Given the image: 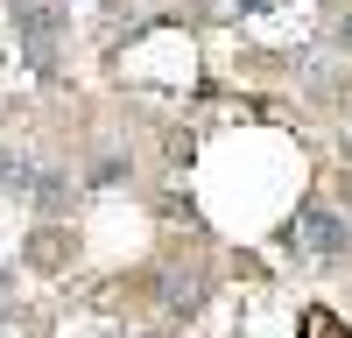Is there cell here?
<instances>
[{
  "label": "cell",
  "instance_id": "6da1fadb",
  "mask_svg": "<svg viewBox=\"0 0 352 338\" xmlns=\"http://www.w3.org/2000/svg\"><path fill=\"white\" fill-rule=\"evenodd\" d=\"M8 21H14V49L28 56L36 78L64 71V49H71V8L64 0H8Z\"/></svg>",
  "mask_w": 352,
  "mask_h": 338
},
{
  "label": "cell",
  "instance_id": "7a4b0ae2",
  "mask_svg": "<svg viewBox=\"0 0 352 338\" xmlns=\"http://www.w3.org/2000/svg\"><path fill=\"white\" fill-rule=\"evenodd\" d=\"M282 247L310 254V261H338V254H352V225H345L331 205H303L296 218L282 225Z\"/></svg>",
  "mask_w": 352,
  "mask_h": 338
},
{
  "label": "cell",
  "instance_id": "3957f363",
  "mask_svg": "<svg viewBox=\"0 0 352 338\" xmlns=\"http://www.w3.org/2000/svg\"><path fill=\"white\" fill-rule=\"evenodd\" d=\"M8 310H14V282L0 275V324H8Z\"/></svg>",
  "mask_w": 352,
  "mask_h": 338
},
{
  "label": "cell",
  "instance_id": "277c9868",
  "mask_svg": "<svg viewBox=\"0 0 352 338\" xmlns=\"http://www.w3.org/2000/svg\"><path fill=\"white\" fill-rule=\"evenodd\" d=\"M338 49H345V56H352V14H345V21H338Z\"/></svg>",
  "mask_w": 352,
  "mask_h": 338
}]
</instances>
